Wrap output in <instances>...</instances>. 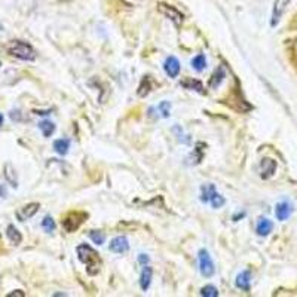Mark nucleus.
<instances>
[{
    "instance_id": "obj_1",
    "label": "nucleus",
    "mask_w": 297,
    "mask_h": 297,
    "mask_svg": "<svg viewBox=\"0 0 297 297\" xmlns=\"http://www.w3.org/2000/svg\"><path fill=\"white\" fill-rule=\"evenodd\" d=\"M76 253H78L79 260L84 264H86L88 273L89 275H95L98 272V266H100V257L97 254V251L92 247L86 245V244H81V245H78Z\"/></svg>"
},
{
    "instance_id": "obj_2",
    "label": "nucleus",
    "mask_w": 297,
    "mask_h": 297,
    "mask_svg": "<svg viewBox=\"0 0 297 297\" xmlns=\"http://www.w3.org/2000/svg\"><path fill=\"white\" fill-rule=\"evenodd\" d=\"M8 52L9 55L23 60V61H35L36 60V51L33 49L32 45L23 41H14L9 43L8 46Z\"/></svg>"
},
{
    "instance_id": "obj_3",
    "label": "nucleus",
    "mask_w": 297,
    "mask_h": 297,
    "mask_svg": "<svg viewBox=\"0 0 297 297\" xmlns=\"http://www.w3.org/2000/svg\"><path fill=\"white\" fill-rule=\"evenodd\" d=\"M198 258H199V270H201V275L205 276V278H211L212 275L215 273V267H214V263H212L210 253L205 248H202L198 253Z\"/></svg>"
},
{
    "instance_id": "obj_4",
    "label": "nucleus",
    "mask_w": 297,
    "mask_h": 297,
    "mask_svg": "<svg viewBox=\"0 0 297 297\" xmlns=\"http://www.w3.org/2000/svg\"><path fill=\"white\" fill-rule=\"evenodd\" d=\"M158 11L162 14V15H165L168 20L172 21V24L175 26V27H180L181 26V23H183V14L177 9V8H174V6H171V5H167V3H159L158 5Z\"/></svg>"
},
{
    "instance_id": "obj_5",
    "label": "nucleus",
    "mask_w": 297,
    "mask_h": 297,
    "mask_svg": "<svg viewBox=\"0 0 297 297\" xmlns=\"http://www.w3.org/2000/svg\"><path fill=\"white\" fill-rule=\"evenodd\" d=\"M86 215L85 212H70L64 220H63V227L67 230V232H75L79 229V226L84 223Z\"/></svg>"
},
{
    "instance_id": "obj_6",
    "label": "nucleus",
    "mask_w": 297,
    "mask_h": 297,
    "mask_svg": "<svg viewBox=\"0 0 297 297\" xmlns=\"http://www.w3.org/2000/svg\"><path fill=\"white\" fill-rule=\"evenodd\" d=\"M291 0H275L273 11H272V20H270V26L272 27H275L279 23V20L284 15V12H285V9H287V6H288Z\"/></svg>"
},
{
    "instance_id": "obj_7",
    "label": "nucleus",
    "mask_w": 297,
    "mask_h": 297,
    "mask_svg": "<svg viewBox=\"0 0 297 297\" xmlns=\"http://www.w3.org/2000/svg\"><path fill=\"white\" fill-rule=\"evenodd\" d=\"M109 250L112 253H116V254H125L129 250V242H128L127 236H116V238H113L110 245H109Z\"/></svg>"
},
{
    "instance_id": "obj_8",
    "label": "nucleus",
    "mask_w": 297,
    "mask_h": 297,
    "mask_svg": "<svg viewBox=\"0 0 297 297\" xmlns=\"http://www.w3.org/2000/svg\"><path fill=\"white\" fill-rule=\"evenodd\" d=\"M276 171V162L270 158H264L260 162V175L261 178H270Z\"/></svg>"
},
{
    "instance_id": "obj_9",
    "label": "nucleus",
    "mask_w": 297,
    "mask_h": 297,
    "mask_svg": "<svg viewBox=\"0 0 297 297\" xmlns=\"http://www.w3.org/2000/svg\"><path fill=\"white\" fill-rule=\"evenodd\" d=\"M164 70L170 78H177L180 75V61L175 57H168L164 63Z\"/></svg>"
},
{
    "instance_id": "obj_10",
    "label": "nucleus",
    "mask_w": 297,
    "mask_h": 297,
    "mask_svg": "<svg viewBox=\"0 0 297 297\" xmlns=\"http://www.w3.org/2000/svg\"><path fill=\"white\" fill-rule=\"evenodd\" d=\"M235 285L242 290V291H250V285H251V273L250 270H242L235 281Z\"/></svg>"
},
{
    "instance_id": "obj_11",
    "label": "nucleus",
    "mask_w": 297,
    "mask_h": 297,
    "mask_svg": "<svg viewBox=\"0 0 297 297\" xmlns=\"http://www.w3.org/2000/svg\"><path fill=\"white\" fill-rule=\"evenodd\" d=\"M291 212H293V207H291V204H290L288 201H282V202H279V204L276 205V208H275L276 218H278V220H281V221L287 220V218L291 215Z\"/></svg>"
},
{
    "instance_id": "obj_12",
    "label": "nucleus",
    "mask_w": 297,
    "mask_h": 297,
    "mask_svg": "<svg viewBox=\"0 0 297 297\" xmlns=\"http://www.w3.org/2000/svg\"><path fill=\"white\" fill-rule=\"evenodd\" d=\"M39 208H41V205L38 202H32V204H27L26 207H23L21 211L17 212V215L21 221H24L27 218H32L36 212L39 211Z\"/></svg>"
},
{
    "instance_id": "obj_13",
    "label": "nucleus",
    "mask_w": 297,
    "mask_h": 297,
    "mask_svg": "<svg viewBox=\"0 0 297 297\" xmlns=\"http://www.w3.org/2000/svg\"><path fill=\"white\" fill-rule=\"evenodd\" d=\"M152 275H153V269L150 266H144V269L141 270V275H140V287L143 291H147L149 287H150V282H152Z\"/></svg>"
},
{
    "instance_id": "obj_14",
    "label": "nucleus",
    "mask_w": 297,
    "mask_h": 297,
    "mask_svg": "<svg viewBox=\"0 0 297 297\" xmlns=\"http://www.w3.org/2000/svg\"><path fill=\"white\" fill-rule=\"evenodd\" d=\"M273 229V223L269 220V218H260L257 221V226H255V232L257 235L260 236H267Z\"/></svg>"
},
{
    "instance_id": "obj_15",
    "label": "nucleus",
    "mask_w": 297,
    "mask_h": 297,
    "mask_svg": "<svg viewBox=\"0 0 297 297\" xmlns=\"http://www.w3.org/2000/svg\"><path fill=\"white\" fill-rule=\"evenodd\" d=\"M224 78H226V70H224V67H223V66H220V67L214 72V75H212L211 79H210V84H208V86H210L211 89L218 88V86L221 85V82L224 81Z\"/></svg>"
},
{
    "instance_id": "obj_16",
    "label": "nucleus",
    "mask_w": 297,
    "mask_h": 297,
    "mask_svg": "<svg viewBox=\"0 0 297 297\" xmlns=\"http://www.w3.org/2000/svg\"><path fill=\"white\" fill-rule=\"evenodd\" d=\"M6 235H8L9 241H11L14 245H20V244H21V241H23V235H21V232H20L15 226H12V224H9V226L6 227Z\"/></svg>"
},
{
    "instance_id": "obj_17",
    "label": "nucleus",
    "mask_w": 297,
    "mask_h": 297,
    "mask_svg": "<svg viewBox=\"0 0 297 297\" xmlns=\"http://www.w3.org/2000/svg\"><path fill=\"white\" fill-rule=\"evenodd\" d=\"M54 149L58 155H67L69 149H70V140L69 138H60L54 141Z\"/></svg>"
},
{
    "instance_id": "obj_18",
    "label": "nucleus",
    "mask_w": 297,
    "mask_h": 297,
    "mask_svg": "<svg viewBox=\"0 0 297 297\" xmlns=\"http://www.w3.org/2000/svg\"><path fill=\"white\" fill-rule=\"evenodd\" d=\"M3 174H5V178L8 180V183L14 187H18V180H17V174L15 170L12 168V165L6 164L5 168H3Z\"/></svg>"
},
{
    "instance_id": "obj_19",
    "label": "nucleus",
    "mask_w": 297,
    "mask_h": 297,
    "mask_svg": "<svg viewBox=\"0 0 297 297\" xmlns=\"http://www.w3.org/2000/svg\"><path fill=\"white\" fill-rule=\"evenodd\" d=\"M215 192H217V190H215L214 184H205V186H202V187H201V201L205 202V204L210 202Z\"/></svg>"
},
{
    "instance_id": "obj_20",
    "label": "nucleus",
    "mask_w": 297,
    "mask_h": 297,
    "mask_svg": "<svg viewBox=\"0 0 297 297\" xmlns=\"http://www.w3.org/2000/svg\"><path fill=\"white\" fill-rule=\"evenodd\" d=\"M181 86H184L186 89H195V91H198L199 94H204L205 91H204V85L199 82V81H196V79H186V81H181Z\"/></svg>"
},
{
    "instance_id": "obj_21",
    "label": "nucleus",
    "mask_w": 297,
    "mask_h": 297,
    "mask_svg": "<svg viewBox=\"0 0 297 297\" xmlns=\"http://www.w3.org/2000/svg\"><path fill=\"white\" fill-rule=\"evenodd\" d=\"M192 67H193L196 72L205 70V67H207V58H205V55H202V54L196 55V57L192 60Z\"/></svg>"
},
{
    "instance_id": "obj_22",
    "label": "nucleus",
    "mask_w": 297,
    "mask_h": 297,
    "mask_svg": "<svg viewBox=\"0 0 297 297\" xmlns=\"http://www.w3.org/2000/svg\"><path fill=\"white\" fill-rule=\"evenodd\" d=\"M150 89H152V85H150V78L149 76H146L143 81H141V84L138 86V95L140 97H146L149 92H150Z\"/></svg>"
},
{
    "instance_id": "obj_23",
    "label": "nucleus",
    "mask_w": 297,
    "mask_h": 297,
    "mask_svg": "<svg viewBox=\"0 0 297 297\" xmlns=\"http://www.w3.org/2000/svg\"><path fill=\"white\" fill-rule=\"evenodd\" d=\"M39 129L42 131V134L45 137H51L54 134V131H55V125L51 121H42L39 124Z\"/></svg>"
},
{
    "instance_id": "obj_24",
    "label": "nucleus",
    "mask_w": 297,
    "mask_h": 297,
    "mask_svg": "<svg viewBox=\"0 0 297 297\" xmlns=\"http://www.w3.org/2000/svg\"><path fill=\"white\" fill-rule=\"evenodd\" d=\"M202 146H204V143H198L195 152L190 155L189 159H193V164H199V162L202 161V156H204V149H201Z\"/></svg>"
},
{
    "instance_id": "obj_25",
    "label": "nucleus",
    "mask_w": 297,
    "mask_h": 297,
    "mask_svg": "<svg viewBox=\"0 0 297 297\" xmlns=\"http://www.w3.org/2000/svg\"><path fill=\"white\" fill-rule=\"evenodd\" d=\"M89 238H91L95 244H98V245L104 244V241H106V235H104V232H101V230H91V232H89Z\"/></svg>"
},
{
    "instance_id": "obj_26",
    "label": "nucleus",
    "mask_w": 297,
    "mask_h": 297,
    "mask_svg": "<svg viewBox=\"0 0 297 297\" xmlns=\"http://www.w3.org/2000/svg\"><path fill=\"white\" fill-rule=\"evenodd\" d=\"M199 294L204 297H217L218 296V290L214 285H205V287L201 288V293Z\"/></svg>"
},
{
    "instance_id": "obj_27",
    "label": "nucleus",
    "mask_w": 297,
    "mask_h": 297,
    "mask_svg": "<svg viewBox=\"0 0 297 297\" xmlns=\"http://www.w3.org/2000/svg\"><path fill=\"white\" fill-rule=\"evenodd\" d=\"M224 202H226V199H224L220 193H217V192L214 193V196H212L211 201H210L212 208H215V210H217V208H221V207L224 205Z\"/></svg>"
},
{
    "instance_id": "obj_28",
    "label": "nucleus",
    "mask_w": 297,
    "mask_h": 297,
    "mask_svg": "<svg viewBox=\"0 0 297 297\" xmlns=\"http://www.w3.org/2000/svg\"><path fill=\"white\" fill-rule=\"evenodd\" d=\"M42 227L46 232H54L55 230V221H54V218L49 217V215H46L42 220Z\"/></svg>"
},
{
    "instance_id": "obj_29",
    "label": "nucleus",
    "mask_w": 297,
    "mask_h": 297,
    "mask_svg": "<svg viewBox=\"0 0 297 297\" xmlns=\"http://www.w3.org/2000/svg\"><path fill=\"white\" fill-rule=\"evenodd\" d=\"M158 110L162 113V116H164V118H168V116H170V112H171L170 101H162V103L158 106Z\"/></svg>"
},
{
    "instance_id": "obj_30",
    "label": "nucleus",
    "mask_w": 297,
    "mask_h": 297,
    "mask_svg": "<svg viewBox=\"0 0 297 297\" xmlns=\"http://www.w3.org/2000/svg\"><path fill=\"white\" fill-rule=\"evenodd\" d=\"M138 263H140V264H143V266H146V264L149 263V257H147V254L138 255Z\"/></svg>"
},
{
    "instance_id": "obj_31",
    "label": "nucleus",
    "mask_w": 297,
    "mask_h": 297,
    "mask_svg": "<svg viewBox=\"0 0 297 297\" xmlns=\"http://www.w3.org/2000/svg\"><path fill=\"white\" fill-rule=\"evenodd\" d=\"M24 297L26 296V293L24 291H21V290H15V291H12V293H9L8 297Z\"/></svg>"
},
{
    "instance_id": "obj_32",
    "label": "nucleus",
    "mask_w": 297,
    "mask_h": 297,
    "mask_svg": "<svg viewBox=\"0 0 297 297\" xmlns=\"http://www.w3.org/2000/svg\"><path fill=\"white\" fill-rule=\"evenodd\" d=\"M8 196V190L3 184H0V198H6Z\"/></svg>"
},
{
    "instance_id": "obj_33",
    "label": "nucleus",
    "mask_w": 297,
    "mask_h": 297,
    "mask_svg": "<svg viewBox=\"0 0 297 297\" xmlns=\"http://www.w3.org/2000/svg\"><path fill=\"white\" fill-rule=\"evenodd\" d=\"M245 215V212H241V214H236V215H233V221H238L239 218H242Z\"/></svg>"
},
{
    "instance_id": "obj_34",
    "label": "nucleus",
    "mask_w": 297,
    "mask_h": 297,
    "mask_svg": "<svg viewBox=\"0 0 297 297\" xmlns=\"http://www.w3.org/2000/svg\"><path fill=\"white\" fill-rule=\"evenodd\" d=\"M294 55H296V60H297V39H296V42H294Z\"/></svg>"
},
{
    "instance_id": "obj_35",
    "label": "nucleus",
    "mask_w": 297,
    "mask_h": 297,
    "mask_svg": "<svg viewBox=\"0 0 297 297\" xmlns=\"http://www.w3.org/2000/svg\"><path fill=\"white\" fill-rule=\"evenodd\" d=\"M2 125H3V115L0 113V127H2Z\"/></svg>"
}]
</instances>
